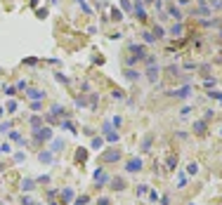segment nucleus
<instances>
[{
  "label": "nucleus",
  "mask_w": 222,
  "mask_h": 205,
  "mask_svg": "<svg viewBox=\"0 0 222 205\" xmlns=\"http://www.w3.org/2000/svg\"><path fill=\"white\" fill-rule=\"evenodd\" d=\"M194 132H199V135L206 132V120H196V123H194Z\"/></svg>",
  "instance_id": "obj_20"
},
{
  "label": "nucleus",
  "mask_w": 222,
  "mask_h": 205,
  "mask_svg": "<svg viewBox=\"0 0 222 205\" xmlns=\"http://www.w3.org/2000/svg\"><path fill=\"white\" fill-rule=\"evenodd\" d=\"M125 170L128 172H139V170H142V158H130L128 165H125Z\"/></svg>",
  "instance_id": "obj_6"
},
{
  "label": "nucleus",
  "mask_w": 222,
  "mask_h": 205,
  "mask_svg": "<svg viewBox=\"0 0 222 205\" xmlns=\"http://www.w3.org/2000/svg\"><path fill=\"white\" fill-rule=\"evenodd\" d=\"M76 2H83V0H76Z\"/></svg>",
  "instance_id": "obj_48"
},
{
  "label": "nucleus",
  "mask_w": 222,
  "mask_h": 205,
  "mask_svg": "<svg viewBox=\"0 0 222 205\" xmlns=\"http://www.w3.org/2000/svg\"><path fill=\"white\" fill-rule=\"evenodd\" d=\"M111 19H114V21H121V19H123L121 10H114V12H111Z\"/></svg>",
  "instance_id": "obj_31"
},
{
  "label": "nucleus",
  "mask_w": 222,
  "mask_h": 205,
  "mask_svg": "<svg viewBox=\"0 0 222 205\" xmlns=\"http://www.w3.org/2000/svg\"><path fill=\"white\" fill-rule=\"evenodd\" d=\"M62 198L64 200H71V198H73V191H71V189H64L62 191Z\"/></svg>",
  "instance_id": "obj_30"
},
{
  "label": "nucleus",
  "mask_w": 222,
  "mask_h": 205,
  "mask_svg": "<svg viewBox=\"0 0 222 205\" xmlns=\"http://www.w3.org/2000/svg\"><path fill=\"white\" fill-rule=\"evenodd\" d=\"M31 205H33V203H31Z\"/></svg>",
  "instance_id": "obj_52"
},
{
  "label": "nucleus",
  "mask_w": 222,
  "mask_h": 205,
  "mask_svg": "<svg viewBox=\"0 0 222 205\" xmlns=\"http://www.w3.org/2000/svg\"><path fill=\"white\" fill-rule=\"evenodd\" d=\"M10 130H12V123H10V120H7V123H0V135H7Z\"/></svg>",
  "instance_id": "obj_23"
},
{
  "label": "nucleus",
  "mask_w": 222,
  "mask_h": 205,
  "mask_svg": "<svg viewBox=\"0 0 222 205\" xmlns=\"http://www.w3.org/2000/svg\"><path fill=\"white\" fill-rule=\"evenodd\" d=\"M7 135H10V139H14L17 144H21V146H24V137H21L19 132H17V130H10V132H7Z\"/></svg>",
  "instance_id": "obj_16"
},
{
  "label": "nucleus",
  "mask_w": 222,
  "mask_h": 205,
  "mask_svg": "<svg viewBox=\"0 0 222 205\" xmlns=\"http://www.w3.org/2000/svg\"><path fill=\"white\" fill-rule=\"evenodd\" d=\"M102 144H104L102 137H95V139H92V149H102Z\"/></svg>",
  "instance_id": "obj_29"
},
{
  "label": "nucleus",
  "mask_w": 222,
  "mask_h": 205,
  "mask_svg": "<svg viewBox=\"0 0 222 205\" xmlns=\"http://www.w3.org/2000/svg\"><path fill=\"white\" fill-rule=\"evenodd\" d=\"M208 97H210V99H217V102H222V92H208Z\"/></svg>",
  "instance_id": "obj_36"
},
{
  "label": "nucleus",
  "mask_w": 222,
  "mask_h": 205,
  "mask_svg": "<svg viewBox=\"0 0 222 205\" xmlns=\"http://www.w3.org/2000/svg\"><path fill=\"white\" fill-rule=\"evenodd\" d=\"M168 94H170V97H175V99H189V97H191V87L184 85V87H180V90L168 92Z\"/></svg>",
  "instance_id": "obj_3"
},
{
  "label": "nucleus",
  "mask_w": 222,
  "mask_h": 205,
  "mask_svg": "<svg viewBox=\"0 0 222 205\" xmlns=\"http://www.w3.org/2000/svg\"><path fill=\"white\" fill-rule=\"evenodd\" d=\"M50 205H57V203H50Z\"/></svg>",
  "instance_id": "obj_49"
},
{
  "label": "nucleus",
  "mask_w": 222,
  "mask_h": 205,
  "mask_svg": "<svg viewBox=\"0 0 222 205\" xmlns=\"http://www.w3.org/2000/svg\"><path fill=\"white\" fill-rule=\"evenodd\" d=\"M33 137H36V141H48V139H52V130L50 127H38L36 132H33Z\"/></svg>",
  "instance_id": "obj_2"
},
{
  "label": "nucleus",
  "mask_w": 222,
  "mask_h": 205,
  "mask_svg": "<svg viewBox=\"0 0 222 205\" xmlns=\"http://www.w3.org/2000/svg\"><path fill=\"white\" fill-rule=\"evenodd\" d=\"M189 111H191V108H189V106H184V108L180 111V116H182V118H187V116H189Z\"/></svg>",
  "instance_id": "obj_41"
},
{
  "label": "nucleus",
  "mask_w": 222,
  "mask_h": 205,
  "mask_svg": "<svg viewBox=\"0 0 222 205\" xmlns=\"http://www.w3.org/2000/svg\"><path fill=\"white\" fill-rule=\"evenodd\" d=\"M125 78H128V80H139V78H142V73L128 66V69H125Z\"/></svg>",
  "instance_id": "obj_10"
},
{
  "label": "nucleus",
  "mask_w": 222,
  "mask_h": 205,
  "mask_svg": "<svg viewBox=\"0 0 222 205\" xmlns=\"http://www.w3.org/2000/svg\"><path fill=\"white\" fill-rule=\"evenodd\" d=\"M62 130H69L71 135H76V132H78V130H76V127H73V125H71V123H69V120H64V123H62Z\"/></svg>",
  "instance_id": "obj_24"
},
{
  "label": "nucleus",
  "mask_w": 222,
  "mask_h": 205,
  "mask_svg": "<svg viewBox=\"0 0 222 205\" xmlns=\"http://www.w3.org/2000/svg\"><path fill=\"white\" fill-rule=\"evenodd\" d=\"M111 189L114 191H123L125 189V182H123V179H111Z\"/></svg>",
  "instance_id": "obj_14"
},
{
  "label": "nucleus",
  "mask_w": 222,
  "mask_h": 205,
  "mask_svg": "<svg viewBox=\"0 0 222 205\" xmlns=\"http://www.w3.org/2000/svg\"><path fill=\"white\" fill-rule=\"evenodd\" d=\"M21 189L24 191H33L36 189V182H33V179H24V182H21Z\"/></svg>",
  "instance_id": "obj_19"
},
{
  "label": "nucleus",
  "mask_w": 222,
  "mask_h": 205,
  "mask_svg": "<svg viewBox=\"0 0 222 205\" xmlns=\"http://www.w3.org/2000/svg\"><path fill=\"white\" fill-rule=\"evenodd\" d=\"M40 123H43V120H40V116H33V118H31V125H33V127H40Z\"/></svg>",
  "instance_id": "obj_33"
},
{
  "label": "nucleus",
  "mask_w": 222,
  "mask_h": 205,
  "mask_svg": "<svg viewBox=\"0 0 222 205\" xmlns=\"http://www.w3.org/2000/svg\"><path fill=\"white\" fill-rule=\"evenodd\" d=\"M14 87H17V90H26V87H28V85H26V80H19V83H17V85H14Z\"/></svg>",
  "instance_id": "obj_38"
},
{
  "label": "nucleus",
  "mask_w": 222,
  "mask_h": 205,
  "mask_svg": "<svg viewBox=\"0 0 222 205\" xmlns=\"http://www.w3.org/2000/svg\"><path fill=\"white\" fill-rule=\"evenodd\" d=\"M147 78H149L151 83H156V78H159V64H156V66H149V69H147Z\"/></svg>",
  "instance_id": "obj_9"
},
{
  "label": "nucleus",
  "mask_w": 222,
  "mask_h": 205,
  "mask_svg": "<svg viewBox=\"0 0 222 205\" xmlns=\"http://www.w3.org/2000/svg\"><path fill=\"white\" fill-rule=\"evenodd\" d=\"M187 172H189V174H196V172H199V163H189V165H187Z\"/></svg>",
  "instance_id": "obj_26"
},
{
  "label": "nucleus",
  "mask_w": 222,
  "mask_h": 205,
  "mask_svg": "<svg viewBox=\"0 0 222 205\" xmlns=\"http://www.w3.org/2000/svg\"><path fill=\"white\" fill-rule=\"evenodd\" d=\"M121 5H123V10H128V12H130V7H132L130 2H128V0H121Z\"/></svg>",
  "instance_id": "obj_43"
},
{
  "label": "nucleus",
  "mask_w": 222,
  "mask_h": 205,
  "mask_svg": "<svg viewBox=\"0 0 222 205\" xmlns=\"http://www.w3.org/2000/svg\"><path fill=\"white\" fill-rule=\"evenodd\" d=\"M182 33H184V26H182L180 21L173 24V28H170V36H182Z\"/></svg>",
  "instance_id": "obj_15"
},
{
  "label": "nucleus",
  "mask_w": 222,
  "mask_h": 205,
  "mask_svg": "<svg viewBox=\"0 0 222 205\" xmlns=\"http://www.w3.org/2000/svg\"><path fill=\"white\" fill-rule=\"evenodd\" d=\"M142 36H144V43H147V45H151V43H156V36H154V33H151V31H144V33H142Z\"/></svg>",
  "instance_id": "obj_21"
},
{
  "label": "nucleus",
  "mask_w": 222,
  "mask_h": 205,
  "mask_svg": "<svg viewBox=\"0 0 222 205\" xmlns=\"http://www.w3.org/2000/svg\"><path fill=\"white\" fill-rule=\"evenodd\" d=\"M151 33L156 36V40H159V38H163V33H165V31H163L161 26H154V31H151Z\"/></svg>",
  "instance_id": "obj_28"
},
{
  "label": "nucleus",
  "mask_w": 222,
  "mask_h": 205,
  "mask_svg": "<svg viewBox=\"0 0 222 205\" xmlns=\"http://www.w3.org/2000/svg\"><path fill=\"white\" fill-rule=\"evenodd\" d=\"M10 151H12V146L7 144V141H5V144H0V156H3V153H10Z\"/></svg>",
  "instance_id": "obj_32"
},
{
  "label": "nucleus",
  "mask_w": 222,
  "mask_h": 205,
  "mask_svg": "<svg viewBox=\"0 0 222 205\" xmlns=\"http://www.w3.org/2000/svg\"><path fill=\"white\" fill-rule=\"evenodd\" d=\"M222 7V0H213V10H220Z\"/></svg>",
  "instance_id": "obj_42"
},
{
  "label": "nucleus",
  "mask_w": 222,
  "mask_h": 205,
  "mask_svg": "<svg viewBox=\"0 0 222 205\" xmlns=\"http://www.w3.org/2000/svg\"><path fill=\"white\" fill-rule=\"evenodd\" d=\"M3 92H5L7 97H14V94H17V87H14V85H7L5 90H3Z\"/></svg>",
  "instance_id": "obj_27"
},
{
  "label": "nucleus",
  "mask_w": 222,
  "mask_h": 205,
  "mask_svg": "<svg viewBox=\"0 0 222 205\" xmlns=\"http://www.w3.org/2000/svg\"><path fill=\"white\" fill-rule=\"evenodd\" d=\"M165 12H168V17H170V19H175V21H182V12H180V7L170 5Z\"/></svg>",
  "instance_id": "obj_7"
},
{
  "label": "nucleus",
  "mask_w": 222,
  "mask_h": 205,
  "mask_svg": "<svg viewBox=\"0 0 222 205\" xmlns=\"http://www.w3.org/2000/svg\"><path fill=\"white\" fill-rule=\"evenodd\" d=\"M3 170H5V165H3V163H0V172H3Z\"/></svg>",
  "instance_id": "obj_46"
},
{
  "label": "nucleus",
  "mask_w": 222,
  "mask_h": 205,
  "mask_svg": "<svg viewBox=\"0 0 222 205\" xmlns=\"http://www.w3.org/2000/svg\"><path fill=\"white\" fill-rule=\"evenodd\" d=\"M95 182L99 184V186L109 182V177H106V172H104V170H97V172H95Z\"/></svg>",
  "instance_id": "obj_12"
},
{
  "label": "nucleus",
  "mask_w": 222,
  "mask_h": 205,
  "mask_svg": "<svg viewBox=\"0 0 222 205\" xmlns=\"http://www.w3.org/2000/svg\"><path fill=\"white\" fill-rule=\"evenodd\" d=\"M149 198H151V203H156V200H159V193H156V191H149Z\"/></svg>",
  "instance_id": "obj_40"
},
{
  "label": "nucleus",
  "mask_w": 222,
  "mask_h": 205,
  "mask_svg": "<svg viewBox=\"0 0 222 205\" xmlns=\"http://www.w3.org/2000/svg\"><path fill=\"white\" fill-rule=\"evenodd\" d=\"M175 165H177V158L170 156V158H168V167H170V170H175Z\"/></svg>",
  "instance_id": "obj_37"
},
{
  "label": "nucleus",
  "mask_w": 222,
  "mask_h": 205,
  "mask_svg": "<svg viewBox=\"0 0 222 205\" xmlns=\"http://www.w3.org/2000/svg\"><path fill=\"white\" fill-rule=\"evenodd\" d=\"M102 135H104L106 141H111V144H116V141H118V135L111 130V123H104V127H102Z\"/></svg>",
  "instance_id": "obj_4"
},
{
  "label": "nucleus",
  "mask_w": 222,
  "mask_h": 205,
  "mask_svg": "<svg viewBox=\"0 0 222 205\" xmlns=\"http://www.w3.org/2000/svg\"><path fill=\"white\" fill-rule=\"evenodd\" d=\"M88 200H90V198H88V196H80V198L76 200V205H85V203H88Z\"/></svg>",
  "instance_id": "obj_39"
},
{
  "label": "nucleus",
  "mask_w": 222,
  "mask_h": 205,
  "mask_svg": "<svg viewBox=\"0 0 222 205\" xmlns=\"http://www.w3.org/2000/svg\"><path fill=\"white\" fill-rule=\"evenodd\" d=\"M38 158H40V163H50V160H52V151H40Z\"/></svg>",
  "instance_id": "obj_22"
},
{
  "label": "nucleus",
  "mask_w": 222,
  "mask_h": 205,
  "mask_svg": "<svg viewBox=\"0 0 222 205\" xmlns=\"http://www.w3.org/2000/svg\"><path fill=\"white\" fill-rule=\"evenodd\" d=\"M147 2H156V0H147Z\"/></svg>",
  "instance_id": "obj_47"
},
{
  "label": "nucleus",
  "mask_w": 222,
  "mask_h": 205,
  "mask_svg": "<svg viewBox=\"0 0 222 205\" xmlns=\"http://www.w3.org/2000/svg\"><path fill=\"white\" fill-rule=\"evenodd\" d=\"M184 186H187V177H184V174H177V189H184Z\"/></svg>",
  "instance_id": "obj_25"
},
{
  "label": "nucleus",
  "mask_w": 222,
  "mask_h": 205,
  "mask_svg": "<svg viewBox=\"0 0 222 205\" xmlns=\"http://www.w3.org/2000/svg\"><path fill=\"white\" fill-rule=\"evenodd\" d=\"M189 205H194V203H189Z\"/></svg>",
  "instance_id": "obj_51"
},
{
  "label": "nucleus",
  "mask_w": 222,
  "mask_h": 205,
  "mask_svg": "<svg viewBox=\"0 0 222 205\" xmlns=\"http://www.w3.org/2000/svg\"><path fill=\"white\" fill-rule=\"evenodd\" d=\"M50 116H52V118H59V116H66V113H64V108L59 106V104H54V106L50 108Z\"/></svg>",
  "instance_id": "obj_13"
},
{
  "label": "nucleus",
  "mask_w": 222,
  "mask_h": 205,
  "mask_svg": "<svg viewBox=\"0 0 222 205\" xmlns=\"http://www.w3.org/2000/svg\"><path fill=\"white\" fill-rule=\"evenodd\" d=\"M151 141H154V135H147L142 141V151H151Z\"/></svg>",
  "instance_id": "obj_17"
},
{
  "label": "nucleus",
  "mask_w": 222,
  "mask_h": 205,
  "mask_svg": "<svg viewBox=\"0 0 222 205\" xmlns=\"http://www.w3.org/2000/svg\"><path fill=\"white\" fill-rule=\"evenodd\" d=\"M147 191H149V186H147V184H139V186H137V196H144Z\"/></svg>",
  "instance_id": "obj_34"
},
{
  "label": "nucleus",
  "mask_w": 222,
  "mask_h": 205,
  "mask_svg": "<svg viewBox=\"0 0 222 205\" xmlns=\"http://www.w3.org/2000/svg\"><path fill=\"white\" fill-rule=\"evenodd\" d=\"M144 57H147V52H144V45L132 43V45H130V59H128V64H132L135 59H144Z\"/></svg>",
  "instance_id": "obj_1"
},
{
  "label": "nucleus",
  "mask_w": 222,
  "mask_h": 205,
  "mask_svg": "<svg viewBox=\"0 0 222 205\" xmlns=\"http://www.w3.org/2000/svg\"><path fill=\"white\" fill-rule=\"evenodd\" d=\"M26 94L33 99V102H40V99H45V92H43V90H28Z\"/></svg>",
  "instance_id": "obj_11"
},
{
  "label": "nucleus",
  "mask_w": 222,
  "mask_h": 205,
  "mask_svg": "<svg viewBox=\"0 0 222 205\" xmlns=\"http://www.w3.org/2000/svg\"><path fill=\"white\" fill-rule=\"evenodd\" d=\"M161 205H170V196H163V198H161Z\"/></svg>",
  "instance_id": "obj_44"
},
{
  "label": "nucleus",
  "mask_w": 222,
  "mask_h": 205,
  "mask_svg": "<svg viewBox=\"0 0 222 205\" xmlns=\"http://www.w3.org/2000/svg\"><path fill=\"white\" fill-rule=\"evenodd\" d=\"M5 111H10V113H14V111H17V102H7Z\"/></svg>",
  "instance_id": "obj_35"
},
{
  "label": "nucleus",
  "mask_w": 222,
  "mask_h": 205,
  "mask_svg": "<svg viewBox=\"0 0 222 205\" xmlns=\"http://www.w3.org/2000/svg\"><path fill=\"white\" fill-rule=\"evenodd\" d=\"M135 2H139V0H135Z\"/></svg>",
  "instance_id": "obj_50"
},
{
  "label": "nucleus",
  "mask_w": 222,
  "mask_h": 205,
  "mask_svg": "<svg viewBox=\"0 0 222 205\" xmlns=\"http://www.w3.org/2000/svg\"><path fill=\"white\" fill-rule=\"evenodd\" d=\"M135 17H137L139 21H144V19H147V10H144L142 2H135Z\"/></svg>",
  "instance_id": "obj_8"
},
{
  "label": "nucleus",
  "mask_w": 222,
  "mask_h": 205,
  "mask_svg": "<svg viewBox=\"0 0 222 205\" xmlns=\"http://www.w3.org/2000/svg\"><path fill=\"white\" fill-rule=\"evenodd\" d=\"M97 205H109V198H99V200H97Z\"/></svg>",
  "instance_id": "obj_45"
},
{
  "label": "nucleus",
  "mask_w": 222,
  "mask_h": 205,
  "mask_svg": "<svg viewBox=\"0 0 222 205\" xmlns=\"http://www.w3.org/2000/svg\"><path fill=\"white\" fill-rule=\"evenodd\" d=\"M99 158H102L104 163H116L118 158H121V151H118V149H111V151H104Z\"/></svg>",
  "instance_id": "obj_5"
},
{
  "label": "nucleus",
  "mask_w": 222,
  "mask_h": 205,
  "mask_svg": "<svg viewBox=\"0 0 222 205\" xmlns=\"http://www.w3.org/2000/svg\"><path fill=\"white\" fill-rule=\"evenodd\" d=\"M62 149H64V139H54V141H52V149H50V151H52V153H59Z\"/></svg>",
  "instance_id": "obj_18"
}]
</instances>
